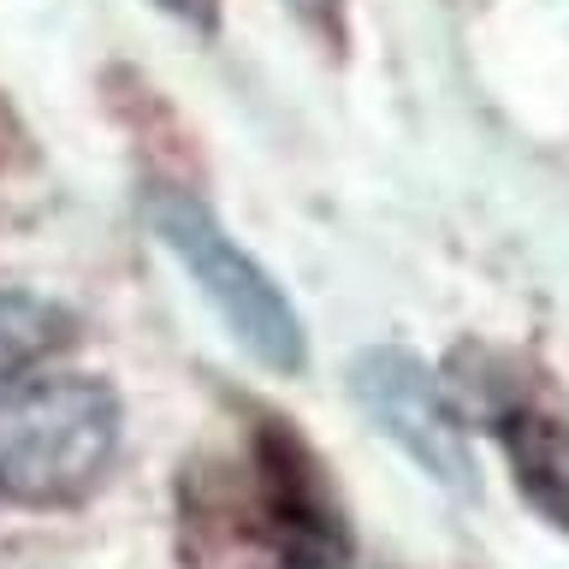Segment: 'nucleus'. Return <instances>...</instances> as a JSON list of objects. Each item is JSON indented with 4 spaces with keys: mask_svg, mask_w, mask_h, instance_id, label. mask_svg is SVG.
I'll use <instances>...</instances> for the list:
<instances>
[{
    "mask_svg": "<svg viewBox=\"0 0 569 569\" xmlns=\"http://www.w3.org/2000/svg\"><path fill=\"white\" fill-rule=\"evenodd\" d=\"M119 451V398L89 373L0 380V498L66 510L101 487Z\"/></svg>",
    "mask_w": 569,
    "mask_h": 569,
    "instance_id": "nucleus-1",
    "label": "nucleus"
},
{
    "mask_svg": "<svg viewBox=\"0 0 569 569\" xmlns=\"http://www.w3.org/2000/svg\"><path fill=\"white\" fill-rule=\"evenodd\" d=\"M142 220L160 243L178 256V267L196 279V291L213 302V315L231 327V338L273 373H302L309 362V332L291 309V297L273 284V273L213 220V208L184 184L154 178L142 190Z\"/></svg>",
    "mask_w": 569,
    "mask_h": 569,
    "instance_id": "nucleus-2",
    "label": "nucleus"
},
{
    "mask_svg": "<svg viewBox=\"0 0 569 569\" xmlns=\"http://www.w3.org/2000/svg\"><path fill=\"white\" fill-rule=\"evenodd\" d=\"M451 391L510 457L516 492L569 533V409L528 356L498 345H457Z\"/></svg>",
    "mask_w": 569,
    "mask_h": 569,
    "instance_id": "nucleus-3",
    "label": "nucleus"
},
{
    "mask_svg": "<svg viewBox=\"0 0 569 569\" xmlns=\"http://www.w3.org/2000/svg\"><path fill=\"white\" fill-rule=\"evenodd\" d=\"M249 475L273 533L279 569H338L350 558V528L338 510L332 475L315 457V445L297 433V421L256 409L249 421Z\"/></svg>",
    "mask_w": 569,
    "mask_h": 569,
    "instance_id": "nucleus-4",
    "label": "nucleus"
},
{
    "mask_svg": "<svg viewBox=\"0 0 569 569\" xmlns=\"http://www.w3.org/2000/svg\"><path fill=\"white\" fill-rule=\"evenodd\" d=\"M350 391L362 403V416L416 462L421 475H433L445 492L469 498L475 492V457L462 439V416L445 398V386L427 373L421 356H409L398 345L362 350L350 362Z\"/></svg>",
    "mask_w": 569,
    "mask_h": 569,
    "instance_id": "nucleus-5",
    "label": "nucleus"
},
{
    "mask_svg": "<svg viewBox=\"0 0 569 569\" xmlns=\"http://www.w3.org/2000/svg\"><path fill=\"white\" fill-rule=\"evenodd\" d=\"M178 551L184 569H279L256 475L226 457L184 462L178 480Z\"/></svg>",
    "mask_w": 569,
    "mask_h": 569,
    "instance_id": "nucleus-6",
    "label": "nucleus"
},
{
    "mask_svg": "<svg viewBox=\"0 0 569 569\" xmlns=\"http://www.w3.org/2000/svg\"><path fill=\"white\" fill-rule=\"evenodd\" d=\"M71 338V315L48 297L30 291H0V380H18L30 362L60 350Z\"/></svg>",
    "mask_w": 569,
    "mask_h": 569,
    "instance_id": "nucleus-7",
    "label": "nucleus"
},
{
    "mask_svg": "<svg viewBox=\"0 0 569 569\" xmlns=\"http://www.w3.org/2000/svg\"><path fill=\"white\" fill-rule=\"evenodd\" d=\"M291 7H297L302 24L320 30L327 42H338V36H345V0H291Z\"/></svg>",
    "mask_w": 569,
    "mask_h": 569,
    "instance_id": "nucleus-8",
    "label": "nucleus"
},
{
    "mask_svg": "<svg viewBox=\"0 0 569 569\" xmlns=\"http://www.w3.org/2000/svg\"><path fill=\"white\" fill-rule=\"evenodd\" d=\"M167 18H178V24H190V30H213L220 24V0H154Z\"/></svg>",
    "mask_w": 569,
    "mask_h": 569,
    "instance_id": "nucleus-9",
    "label": "nucleus"
}]
</instances>
